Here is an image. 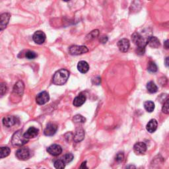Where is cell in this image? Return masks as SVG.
Segmentation results:
<instances>
[{
  "mask_svg": "<svg viewBox=\"0 0 169 169\" xmlns=\"http://www.w3.org/2000/svg\"><path fill=\"white\" fill-rule=\"evenodd\" d=\"M54 165L56 169H64L65 164L62 160H57L54 162Z\"/></svg>",
  "mask_w": 169,
  "mask_h": 169,
  "instance_id": "484cf974",
  "label": "cell"
},
{
  "mask_svg": "<svg viewBox=\"0 0 169 169\" xmlns=\"http://www.w3.org/2000/svg\"><path fill=\"white\" fill-rule=\"evenodd\" d=\"M147 44L153 48H157L160 46V41L158 38L155 37H151L148 38L147 41Z\"/></svg>",
  "mask_w": 169,
  "mask_h": 169,
  "instance_id": "d6986e66",
  "label": "cell"
},
{
  "mask_svg": "<svg viewBox=\"0 0 169 169\" xmlns=\"http://www.w3.org/2000/svg\"><path fill=\"white\" fill-rule=\"evenodd\" d=\"M144 108L148 112H152L155 109V104L152 101H146L144 103Z\"/></svg>",
  "mask_w": 169,
  "mask_h": 169,
  "instance_id": "603a6c76",
  "label": "cell"
},
{
  "mask_svg": "<svg viewBox=\"0 0 169 169\" xmlns=\"http://www.w3.org/2000/svg\"><path fill=\"white\" fill-rule=\"evenodd\" d=\"M7 85L4 83H0V97H3L7 93Z\"/></svg>",
  "mask_w": 169,
  "mask_h": 169,
  "instance_id": "f1b7e54d",
  "label": "cell"
},
{
  "mask_svg": "<svg viewBox=\"0 0 169 169\" xmlns=\"http://www.w3.org/2000/svg\"><path fill=\"white\" fill-rule=\"evenodd\" d=\"M108 40V38L107 37H101V39H100V41L102 42V43H105V42H107Z\"/></svg>",
  "mask_w": 169,
  "mask_h": 169,
  "instance_id": "836d02e7",
  "label": "cell"
},
{
  "mask_svg": "<svg viewBox=\"0 0 169 169\" xmlns=\"http://www.w3.org/2000/svg\"><path fill=\"white\" fill-rule=\"evenodd\" d=\"M124 153L122 152L118 153L115 157V160L118 163H121V161L124 160Z\"/></svg>",
  "mask_w": 169,
  "mask_h": 169,
  "instance_id": "f546056e",
  "label": "cell"
},
{
  "mask_svg": "<svg viewBox=\"0 0 169 169\" xmlns=\"http://www.w3.org/2000/svg\"><path fill=\"white\" fill-rule=\"evenodd\" d=\"M162 111L163 113L166 114H168V112H169V111H168V99H167L166 102L164 103Z\"/></svg>",
  "mask_w": 169,
  "mask_h": 169,
  "instance_id": "4dcf8cb0",
  "label": "cell"
},
{
  "mask_svg": "<svg viewBox=\"0 0 169 169\" xmlns=\"http://www.w3.org/2000/svg\"><path fill=\"white\" fill-rule=\"evenodd\" d=\"M39 133V130L38 129L34 128V127H30L28 129L25 133H24V136L26 139H33L36 137Z\"/></svg>",
  "mask_w": 169,
  "mask_h": 169,
  "instance_id": "9a60e30c",
  "label": "cell"
},
{
  "mask_svg": "<svg viewBox=\"0 0 169 169\" xmlns=\"http://www.w3.org/2000/svg\"><path fill=\"white\" fill-rule=\"evenodd\" d=\"M25 57L27 59H29V60H33V59H34L37 57V54L33 52V51L28 50L25 53Z\"/></svg>",
  "mask_w": 169,
  "mask_h": 169,
  "instance_id": "83f0119b",
  "label": "cell"
},
{
  "mask_svg": "<svg viewBox=\"0 0 169 169\" xmlns=\"http://www.w3.org/2000/svg\"><path fill=\"white\" fill-rule=\"evenodd\" d=\"M133 151L137 155L144 154L147 151V145L143 142H138L133 146Z\"/></svg>",
  "mask_w": 169,
  "mask_h": 169,
  "instance_id": "4fadbf2b",
  "label": "cell"
},
{
  "mask_svg": "<svg viewBox=\"0 0 169 169\" xmlns=\"http://www.w3.org/2000/svg\"><path fill=\"white\" fill-rule=\"evenodd\" d=\"M85 101H86V96L85 95V94L81 93L77 97L75 98L73 104L75 107H79L83 104L85 103Z\"/></svg>",
  "mask_w": 169,
  "mask_h": 169,
  "instance_id": "2e32d148",
  "label": "cell"
},
{
  "mask_svg": "<svg viewBox=\"0 0 169 169\" xmlns=\"http://www.w3.org/2000/svg\"><path fill=\"white\" fill-rule=\"evenodd\" d=\"M16 157L18 159L21 160H28L30 157L29 149L26 147L19 149L16 152Z\"/></svg>",
  "mask_w": 169,
  "mask_h": 169,
  "instance_id": "5b68a950",
  "label": "cell"
},
{
  "mask_svg": "<svg viewBox=\"0 0 169 169\" xmlns=\"http://www.w3.org/2000/svg\"><path fill=\"white\" fill-rule=\"evenodd\" d=\"M50 99V97L48 93L46 91H42L38 94V95L36 97V101L38 104L43 105L48 103Z\"/></svg>",
  "mask_w": 169,
  "mask_h": 169,
  "instance_id": "8992f818",
  "label": "cell"
},
{
  "mask_svg": "<svg viewBox=\"0 0 169 169\" xmlns=\"http://www.w3.org/2000/svg\"><path fill=\"white\" fill-rule=\"evenodd\" d=\"M18 121V118L13 116H7L3 119V124L7 128H10L15 125Z\"/></svg>",
  "mask_w": 169,
  "mask_h": 169,
  "instance_id": "8fae6325",
  "label": "cell"
},
{
  "mask_svg": "<svg viewBox=\"0 0 169 169\" xmlns=\"http://www.w3.org/2000/svg\"><path fill=\"white\" fill-rule=\"evenodd\" d=\"M28 139H26L21 129L15 132L11 138V143L15 147H21L28 142Z\"/></svg>",
  "mask_w": 169,
  "mask_h": 169,
  "instance_id": "7a4b0ae2",
  "label": "cell"
},
{
  "mask_svg": "<svg viewBox=\"0 0 169 169\" xmlns=\"http://www.w3.org/2000/svg\"><path fill=\"white\" fill-rule=\"evenodd\" d=\"M48 153L51 155L53 156H58L59 155H60L62 152V149L60 145H57V144H53L47 149Z\"/></svg>",
  "mask_w": 169,
  "mask_h": 169,
  "instance_id": "5bb4252c",
  "label": "cell"
},
{
  "mask_svg": "<svg viewBox=\"0 0 169 169\" xmlns=\"http://www.w3.org/2000/svg\"><path fill=\"white\" fill-rule=\"evenodd\" d=\"M157 126H158V123H157V121L155 119H152L147 123L146 129L148 131V132L153 133L157 130Z\"/></svg>",
  "mask_w": 169,
  "mask_h": 169,
  "instance_id": "ac0fdd59",
  "label": "cell"
},
{
  "mask_svg": "<svg viewBox=\"0 0 169 169\" xmlns=\"http://www.w3.org/2000/svg\"><path fill=\"white\" fill-rule=\"evenodd\" d=\"M26 169H30V168H26Z\"/></svg>",
  "mask_w": 169,
  "mask_h": 169,
  "instance_id": "74e56055",
  "label": "cell"
},
{
  "mask_svg": "<svg viewBox=\"0 0 169 169\" xmlns=\"http://www.w3.org/2000/svg\"><path fill=\"white\" fill-rule=\"evenodd\" d=\"M130 46V43L128 39L123 38L118 42V47L121 52H126Z\"/></svg>",
  "mask_w": 169,
  "mask_h": 169,
  "instance_id": "7c38bea8",
  "label": "cell"
},
{
  "mask_svg": "<svg viewBox=\"0 0 169 169\" xmlns=\"http://www.w3.org/2000/svg\"><path fill=\"white\" fill-rule=\"evenodd\" d=\"M168 58H166V60H165V62H166V65L168 67Z\"/></svg>",
  "mask_w": 169,
  "mask_h": 169,
  "instance_id": "8d00e7d4",
  "label": "cell"
},
{
  "mask_svg": "<svg viewBox=\"0 0 169 169\" xmlns=\"http://www.w3.org/2000/svg\"></svg>",
  "mask_w": 169,
  "mask_h": 169,
  "instance_id": "f35d334b",
  "label": "cell"
},
{
  "mask_svg": "<svg viewBox=\"0 0 169 169\" xmlns=\"http://www.w3.org/2000/svg\"><path fill=\"white\" fill-rule=\"evenodd\" d=\"M73 120L75 123H85L86 119L81 115H76L73 117Z\"/></svg>",
  "mask_w": 169,
  "mask_h": 169,
  "instance_id": "4316f807",
  "label": "cell"
},
{
  "mask_svg": "<svg viewBox=\"0 0 169 169\" xmlns=\"http://www.w3.org/2000/svg\"><path fill=\"white\" fill-rule=\"evenodd\" d=\"M11 15L9 13H4L0 15V30H4L9 22Z\"/></svg>",
  "mask_w": 169,
  "mask_h": 169,
  "instance_id": "ba28073f",
  "label": "cell"
},
{
  "mask_svg": "<svg viewBox=\"0 0 169 169\" xmlns=\"http://www.w3.org/2000/svg\"><path fill=\"white\" fill-rule=\"evenodd\" d=\"M58 130V125L54 123H48L44 131V135L46 136H52Z\"/></svg>",
  "mask_w": 169,
  "mask_h": 169,
  "instance_id": "9c48e42d",
  "label": "cell"
},
{
  "mask_svg": "<svg viewBox=\"0 0 169 169\" xmlns=\"http://www.w3.org/2000/svg\"><path fill=\"white\" fill-rule=\"evenodd\" d=\"M126 169H136V167L134 166V165L130 164V165H129V166L127 167Z\"/></svg>",
  "mask_w": 169,
  "mask_h": 169,
  "instance_id": "e575fe53",
  "label": "cell"
},
{
  "mask_svg": "<svg viewBox=\"0 0 169 169\" xmlns=\"http://www.w3.org/2000/svg\"><path fill=\"white\" fill-rule=\"evenodd\" d=\"M168 40H167L166 42H165V48H166L167 49H168Z\"/></svg>",
  "mask_w": 169,
  "mask_h": 169,
  "instance_id": "d590c367",
  "label": "cell"
},
{
  "mask_svg": "<svg viewBox=\"0 0 169 169\" xmlns=\"http://www.w3.org/2000/svg\"><path fill=\"white\" fill-rule=\"evenodd\" d=\"M69 77V72L65 69H61L57 71L53 76V83L56 85H63L68 81Z\"/></svg>",
  "mask_w": 169,
  "mask_h": 169,
  "instance_id": "6da1fadb",
  "label": "cell"
},
{
  "mask_svg": "<svg viewBox=\"0 0 169 169\" xmlns=\"http://www.w3.org/2000/svg\"><path fill=\"white\" fill-rule=\"evenodd\" d=\"M69 53L72 55H81L88 52V48L85 46H71L69 49Z\"/></svg>",
  "mask_w": 169,
  "mask_h": 169,
  "instance_id": "277c9868",
  "label": "cell"
},
{
  "mask_svg": "<svg viewBox=\"0 0 169 169\" xmlns=\"http://www.w3.org/2000/svg\"><path fill=\"white\" fill-rule=\"evenodd\" d=\"M24 89L25 85L23 83V82L22 81H19L14 85L13 91L15 95L22 97L23 95V93H24Z\"/></svg>",
  "mask_w": 169,
  "mask_h": 169,
  "instance_id": "30bf717a",
  "label": "cell"
},
{
  "mask_svg": "<svg viewBox=\"0 0 169 169\" xmlns=\"http://www.w3.org/2000/svg\"><path fill=\"white\" fill-rule=\"evenodd\" d=\"M11 153V149L8 147H0V159L5 158L9 156Z\"/></svg>",
  "mask_w": 169,
  "mask_h": 169,
  "instance_id": "44dd1931",
  "label": "cell"
},
{
  "mask_svg": "<svg viewBox=\"0 0 169 169\" xmlns=\"http://www.w3.org/2000/svg\"><path fill=\"white\" fill-rule=\"evenodd\" d=\"M147 69L149 72H151V73H155L156 72H157V66L155 64V62H150L148 64V67H147Z\"/></svg>",
  "mask_w": 169,
  "mask_h": 169,
  "instance_id": "d4e9b609",
  "label": "cell"
},
{
  "mask_svg": "<svg viewBox=\"0 0 169 169\" xmlns=\"http://www.w3.org/2000/svg\"><path fill=\"white\" fill-rule=\"evenodd\" d=\"M136 53L138 55H143L145 53V48H137Z\"/></svg>",
  "mask_w": 169,
  "mask_h": 169,
  "instance_id": "1f68e13d",
  "label": "cell"
},
{
  "mask_svg": "<svg viewBox=\"0 0 169 169\" xmlns=\"http://www.w3.org/2000/svg\"><path fill=\"white\" fill-rule=\"evenodd\" d=\"M132 39L133 42L137 46V48H145V46L147 44V42L145 40L143 37L137 33H135L132 34Z\"/></svg>",
  "mask_w": 169,
  "mask_h": 169,
  "instance_id": "3957f363",
  "label": "cell"
},
{
  "mask_svg": "<svg viewBox=\"0 0 169 169\" xmlns=\"http://www.w3.org/2000/svg\"><path fill=\"white\" fill-rule=\"evenodd\" d=\"M79 169H88V167L87 166V161H85V162L82 163L79 167Z\"/></svg>",
  "mask_w": 169,
  "mask_h": 169,
  "instance_id": "d6a6232c",
  "label": "cell"
},
{
  "mask_svg": "<svg viewBox=\"0 0 169 169\" xmlns=\"http://www.w3.org/2000/svg\"><path fill=\"white\" fill-rule=\"evenodd\" d=\"M33 39L35 43L38 44H42L46 40V34L41 30H38L33 34Z\"/></svg>",
  "mask_w": 169,
  "mask_h": 169,
  "instance_id": "52a82bcc",
  "label": "cell"
},
{
  "mask_svg": "<svg viewBox=\"0 0 169 169\" xmlns=\"http://www.w3.org/2000/svg\"><path fill=\"white\" fill-rule=\"evenodd\" d=\"M77 69L82 73H86L89 69V65L87 62L81 61L78 63Z\"/></svg>",
  "mask_w": 169,
  "mask_h": 169,
  "instance_id": "ffe728a7",
  "label": "cell"
},
{
  "mask_svg": "<svg viewBox=\"0 0 169 169\" xmlns=\"http://www.w3.org/2000/svg\"><path fill=\"white\" fill-rule=\"evenodd\" d=\"M85 137V132L82 128H77L74 133L73 139L76 142H80Z\"/></svg>",
  "mask_w": 169,
  "mask_h": 169,
  "instance_id": "e0dca14e",
  "label": "cell"
},
{
  "mask_svg": "<svg viewBox=\"0 0 169 169\" xmlns=\"http://www.w3.org/2000/svg\"><path fill=\"white\" fill-rule=\"evenodd\" d=\"M147 89L148 92L150 93H155L158 90V87H157V86L155 85L154 82L150 81L147 84Z\"/></svg>",
  "mask_w": 169,
  "mask_h": 169,
  "instance_id": "7402d4cb",
  "label": "cell"
},
{
  "mask_svg": "<svg viewBox=\"0 0 169 169\" xmlns=\"http://www.w3.org/2000/svg\"><path fill=\"white\" fill-rule=\"evenodd\" d=\"M73 154H72V153H67V154L64 155V157H62V160L65 164H66V163H70L71 161L73 160Z\"/></svg>",
  "mask_w": 169,
  "mask_h": 169,
  "instance_id": "cb8c5ba5",
  "label": "cell"
}]
</instances>
